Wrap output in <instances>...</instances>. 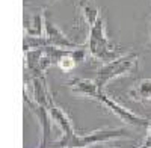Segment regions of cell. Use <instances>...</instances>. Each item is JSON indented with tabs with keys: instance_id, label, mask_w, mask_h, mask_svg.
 I'll return each mask as SVG.
<instances>
[{
	"instance_id": "obj_14",
	"label": "cell",
	"mask_w": 151,
	"mask_h": 148,
	"mask_svg": "<svg viewBox=\"0 0 151 148\" xmlns=\"http://www.w3.org/2000/svg\"><path fill=\"white\" fill-rule=\"evenodd\" d=\"M38 148H41V147H38ZM47 148H48V147H47ZM52 148H56V147H52Z\"/></svg>"
},
{
	"instance_id": "obj_10",
	"label": "cell",
	"mask_w": 151,
	"mask_h": 148,
	"mask_svg": "<svg viewBox=\"0 0 151 148\" xmlns=\"http://www.w3.org/2000/svg\"><path fill=\"white\" fill-rule=\"evenodd\" d=\"M50 42L45 36H29L24 35L23 38V48L24 52L29 50H36V48H42V47H48Z\"/></svg>"
},
{
	"instance_id": "obj_2",
	"label": "cell",
	"mask_w": 151,
	"mask_h": 148,
	"mask_svg": "<svg viewBox=\"0 0 151 148\" xmlns=\"http://www.w3.org/2000/svg\"><path fill=\"white\" fill-rule=\"evenodd\" d=\"M137 59H139L137 53L129 52V53L121 55L119 57L104 64L103 67H100L97 70V77H95L98 88L103 89L110 80L121 77V76H125V74H130L137 67Z\"/></svg>"
},
{
	"instance_id": "obj_9",
	"label": "cell",
	"mask_w": 151,
	"mask_h": 148,
	"mask_svg": "<svg viewBox=\"0 0 151 148\" xmlns=\"http://www.w3.org/2000/svg\"><path fill=\"white\" fill-rule=\"evenodd\" d=\"M129 95L134 101H150L151 100V79H144L133 89L129 91Z\"/></svg>"
},
{
	"instance_id": "obj_3",
	"label": "cell",
	"mask_w": 151,
	"mask_h": 148,
	"mask_svg": "<svg viewBox=\"0 0 151 148\" xmlns=\"http://www.w3.org/2000/svg\"><path fill=\"white\" fill-rule=\"evenodd\" d=\"M95 100L100 101L101 104H104L113 115L118 116L122 122H125V124H129V126L139 127V129H147L148 124H150V119L142 118V116H139V115L133 114L132 110H129L127 107L121 106L119 103H116L115 100H113V98H110L109 95H106L103 89H100V92H98L97 97H95Z\"/></svg>"
},
{
	"instance_id": "obj_4",
	"label": "cell",
	"mask_w": 151,
	"mask_h": 148,
	"mask_svg": "<svg viewBox=\"0 0 151 148\" xmlns=\"http://www.w3.org/2000/svg\"><path fill=\"white\" fill-rule=\"evenodd\" d=\"M42 11H44V36L48 40L50 45L59 47V48H68V50H74V48H80V47L85 45V44H77V42L71 41L68 36L56 26V23L52 18L50 11L47 8L42 9Z\"/></svg>"
},
{
	"instance_id": "obj_8",
	"label": "cell",
	"mask_w": 151,
	"mask_h": 148,
	"mask_svg": "<svg viewBox=\"0 0 151 148\" xmlns=\"http://www.w3.org/2000/svg\"><path fill=\"white\" fill-rule=\"evenodd\" d=\"M44 32V11L33 14L29 21L24 24V35L29 36H42Z\"/></svg>"
},
{
	"instance_id": "obj_17",
	"label": "cell",
	"mask_w": 151,
	"mask_h": 148,
	"mask_svg": "<svg viewBox=\"0 0 151 148\" xmlns=\"http://www.w3.org/2000/svg\"><path fill=\"white\" fill-rule=\"evenodd\" d=\"M139 148H141V147H139ZM150 148H151V147H150Z\"/></svg>"
},
{
	"instance_id": "obj_7",
	"label": "cell",
	"mask_w": 151,
	"mask_h": 148,
	"mask_svg": "<svg viewBox=\"0 0 151 148\" xmlns=\"http://www.w3.org/2000/svg\"><path fill=\"white\" fill-rule=\"evenodd\" d=\"M79 9L88 24V27H92L100 18V9L95 5V0H80L79 2Z\"/></svg>"
},
{
	"instance_id": "obj_13",
	"label": "cell",
	"mask_w": 151,
	"mask_h": 148,
	"mask_svg": "<svg viewBox=\"0 0 151 148\" xmlns=\"http://www.w3.org/2000/svg\"><path fill=\"white\" fill-rule=\"evenodd\" d=\"M79 148H103V145H100V144H94V145H86V147H79Z\"/></svg>"
},
{
	"instance_id": "obj_12",
	"label": "cell",
	"mask_w": 151,
	"mask_h": 148,
	"mask_svg": "<svg viewBox=\"0 0 151 148\" xmlns=\"http://www.w3.org/2000/svg\"><path fill=\"white\" fill-rule=\"evenodd\" d=\"M150 147H151V119H150V124L147 127V136H145L141 148H150Z\"/></svg>"
},
{
	"instance_id": "obj_16",
	"label": "cell",
	"mask_w": 151,
	"mask_h": 148,
	"mask_svg": "<svg viewBox=\"0 0 151 148\" xmlns=\"http://www.w3.org/2000/svg\"><path fill=\"white\" fill-rule=\"evenodd\" d=\"M53 2H56V0H53Z\"/></svg>"
},
{
	"instance_id": "obj_1",
	"label": "cell",
	"mask_w": 151,
	"mask_h": 148,
	"mask_svg": "<svg viewBox=\"0 0 151 148\" xmlns=\"http://www.w3.org/2000/svg\"><path fill=\"white\" fill-rule=\"evenodd\" d=\"M86 48L92 57L103 64H107L110 60L119 57V50L113 45V42L106 35L104 20L100 17L92 27H89V38L86 42Z\"/></svg>"
},
{
	"instance_id": "obj_6",
	"label": "cell",
	"mask_w": 151,
	"mask_h": 148,
	"mask_svg": "<svg viewBox=\"0 0 151 148\" xmlns=\"http://www.w3.org/2000/svg\"><path fill=\"white\" fill-rule=\"evenodd\" d=\"M68 88L71 89L73 94L86 97V98H92V100H95L97 94L100 92L97 82L89 80V79H73L68 82Z\"/></svg>"
},
{
	"instance_id": "obj_18",
	"label": "cell",
	"mask_w": 151,
	"mask_h": 148,
	"mask_svg": "<svg viewBox=\"0 0 151 148\" xmlns=\"http://www.w3.org/2000/svg\"><path fill=\"white\" fill-rule=\"evenodd\" d=\"M150 101H151V100H150Z\"/></svg>"
},
{
	"instance_id": "obj_15",
	"label": "cell",
	"mask_w": 151,
	"mask_h": 148,
	"mask_svg": "<svg viewBox=\"0 0 151 148\" xmlns=\"http://www.w3.org/2000/svg\"><path fill=\"white\" fill-rule=\"evenodd\" d=\"M150 47H151V38H150Z\"/></svg>"
},
{
	"instance_id": "obj_11",
	"label": "cell",
	"mask_w": 151,
	"mask_h": 148,
	"mask_svg": "<svg viewBox=\"0 0 151 148\" xmlns=\"http://www.w3.org/2000/svg\"><path fill=\"white\" fill-rule=\"evenodd\" d=\"M76 50V48H74ZM74 50H68L67 52V55H64L60 59H59V62H58V67L62 70V71H71V70H74L76 67H77V60H76V57H74Z\"/></svg>"
},
{
	"instance_id": "obj_5",
	"label": "cell",
	"mask_w": 151,
	"mask_h": 148,
	"mask_svg": "<svg viewBox=\"0 0 151 148\" xmlns=\"http://www.w3.org/2000/svg\"><path fill=\"white\" fill-rule=\"evenodd\" d=\"M24 101L29 106L30 112L36 116V119L40 121V126H41V148H47L48 145H52L50 142V138H52V116H50L48 112V107L42 106V104H38L32 97L27 95V92L24 91Z\"/></svg>"
}]
</instances>
